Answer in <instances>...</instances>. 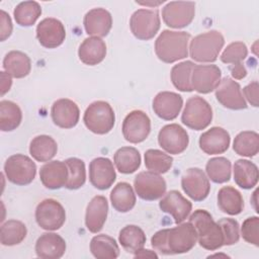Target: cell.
Instances as JSON below:
<instances>
[{
	"instance_id": "obj_1",
	"label": "cell",
	"mask_w": 259,
	"mask_h": 259,
	"mask_svg": "<svg viewBox=\"0 0 259 259\" xmlns=\"http://www.w3.org/2000/svg\"><path fill=\"white\" fill-rule=\"evenodd\" d=\"M190 33L186 31L163 30L155 41V53L158 59L171 64L188 56Z\"/></svg>"
},
{
	"instance_id": "obj_2",
	"label": "cell",
	"mask_w": 259,
	"mask_h": 259,
	"mask_svg": "<svg viewBox=\"0 0 259 259\" xmlns=\"http://www.w3.org/2000/svg\"><path fill=\"white\" fill-rule=\"evenodd\" d=\"M189 223L194 227L200 247L214 251L224 246V237L218 223L205 209H196L189 218Z\"/></svg>"
},
{
	"instance_id": "obj_3",
	"label": "cell",
	"mask_w": 259,
	"mask_h": 259,
	"mask_svg": "<svg viewBox=\"0 0 259 259\" xmlns=\"http://www.w3.org/2000/svg\"><path fill=\"white\" fill-rule=\"evenodd\" d=\"M224 45L225 38L220 31L203 32L194 36L190 41V57L199 63H212L217 61Z\"/></svg>"
},
{
	"instance_id": "obj_4",
	"label": "cell",
	"mask_w": 259,
	"mask_h": 259,
	"mask_svg": "<svg viewBox=\"0 0 259 259\" xmlns=\"http://www.w3.org/2000/svg\"><path fill=\"white\" fill-rule=\"evenodd\" d=\"M197 235L194 227L188 223H180L172 229H165L164 254H182L189 252L196 244Z\"/></svg>"
},
{
	"instance_id": "obj_5",
	"label": "cell",
	"mask_w": 259,
	"mask_h": 259,
	"mask_svg": "<svg viewBox=\"0 0 259 259\" xmlns=\"http://www.w3.org/2000/svg\"><path fill=\"white\" fill-rule=\"evenodd\" d=\"M83 121L86 127L96 135L109 133L115 122V114L111 105L102 100L92 102L85 110Z\"/></svg>"
},
{
	"instance_id": "obj_6",
	"label": "cell",
	"mask_w": 259,
	"mask_h": 259,
	"mask_svg": "<svg viewBox=\"0 0 259 259\" xmlns=\"http://www.w3.org/2000/svg\"><path fill=\"white\" fill-rule=\"evenodd\" d=\"M212 119V109L209 103L200 96L190 97L184 106L181 121L194 131L204 130Z\"/></svg>"
},
{
	"instance_id": "obj_7",
	"label": "cell",
	"mask_w": 259,
	"mask_h": 259,
	"mask_svg": "<svg viewBox=\"0 0 259 259\" xmlns=\"http://www.w3.org/2000/svg\"><path fill=\"white\" fill-rule=\"evenodd\" d=\"M4 173L11 183L27 185L31 183L35 177L36 165L28 156L15 154L6 160Z\"/></svg>"
},
{
	"instance_id": "obj_8",
	"label": "cell",
	"mask_w": 259,
	"mask_h": 259,
	"mask_svg": "<svg viewBox=\"0 0 259 259\" xmlns=\"http://www.w3.org/2000/svg\"><path fill=\"white\" fill-rule=\"evenodd\" d=\"M160 16L157 9H138L130 20L133 34L141 40L153 38L160 29Z\"/></svg>"
},
{
	"instance_id": "obj_9",
	"label": "cell",
	"mask_w": 259,
	"mask_h": 259,
	"mask_svg": "<svg viewBox=\"0 0 259 259\" xmlns=\"http://www.w3.org/2000/svg\"><path fill=\"white\" fill-rule=\"evenodd\" d=\"M35 220L41 229L56 231L65 224L66 211L58 200L47 198L37 204L35 209Z\"/></svg>"
},
{
	"instance_id": "obj_10",
	"label": "cell",
	"mask_w": 259,
	"mask_h": 259,
	"mask_svg": "<svg viewBox=\"0 0 259 259\" xmlns=\"http://www.w3.org/2000/svg\"><path fill=\"white\" fill-rule=\"evenodd\" d=\"M137 194L144 200H156L161 198L166 192V181L164 178L152 171L140 172L134 180Z\"/></svg>"
},
{
	"instance_id": "obj_11",
	"label": "cell",
	"mask_w": 259,
	"mask_h": 259,
	"mask_svg": "<svg viewBox=\"0 0 259 259\" xmlns=\"http://www.w3.org/2000/svg\"><path fill=\"white\" fill-rule=\"evenodd\" d=\"M195 14V3L192 1H172L162 10L165 24L172 28H183L189 25Z\"/></svg>"
},
{
	"instance_id": "obj_12",
	"label": "cell",
	"mask_w": 259,
	"mask_h": 259,
	"mask_svg": "<svg viewBox=\"0 0 259 259\" xmlns=\"http://www.w3.org/2000/svg\"><path fill=\"white\" fill-rule=\"evenodd\" d=\"M151 132V120L142 110L131 111L123 119L122 135L132 144L144 142Z\"/></svg>"
},
{
	"instance_id": "obj_13",
	"label": "cell",
	"mask_w": 259,
	"mask_h": 259,
	"mask_svg": "<svg viewBox=\"0 0 259 259\" xmlns=\"http://www.w3.org/2000/svg\"><path fill=\"white\" fill-rule=\"evenodd\" d=\"M183 191L194 201L204 200L210 191V183L205 173L199 168L187 169L181 177Z\"/></svg>"
},
{
	"instance_id": "obj_14",
	"label": "cell",
	"mask_w": 259,
	"mask_h": 259,
	"mask_svg": "<svg viewBox=\"0 0 259 259\" xmlns=\"http://www.w3.org/2000/svg\"><path fill=\"white\" fill-rule=\"evenodd\" d=\"M158 143L162 149L172 155L181 154L189 144L186 131L177 123H170L163 126L158 135Z\"/></svg>"
},
{
	"instance_id": "obj_15",
	"label": "cell",
	"mask_w": 259,
	"mask_h": 259,
	"mask_svg": "<svg viewBox=\"0 0 259 259\" xmlns=\"http://www.w3.org/2000/svg\"><path fill=\"white\" fill-rule=\"evenodd\" d=\"M222 78L221 69L215 65H194L191 73L192 90L207 94L215 90Z\"/></svg>"
},
{
	"instance_id": "obj_16",
	"label": "cell",
	"mask_w": 259,
	"mask_h": 259,
	"mask_svg": "<svg viewBox=\"0 0 259 259\" xmlns=\"http://www.w3.org/2000/svg\"><path fill=\"white\" fill-rule=\"evenodd\" d=\"M215 97L226 108L233 110L247 108V102L243 96L239 83L230 77H225L221 80L215 89Z\"/></svg>"
},
{
	"instance_id": "obj_17",
	"label": "cell",
	"mask_w": 259,
	"mask_h": 259,
	"mask_svg": "<svg viewBox=\"0 0 259 259\" xmlns=\"http://www.w3.org/2000/svg\"><path fill=\"white\" fill-rule=\"evenodd\" d=\"M36 37L42 47L55 49L64 42L66 29L59 19L48 17L37 24Z\"/></svg>"
},
{
	"instance_id": "obj_18",
	"label": "cell",
	"mask_w": 259,
	"mask_h": 259,
	"mask_svg": "<svg viewBox=\"0 0 259 259\" xmlns=\"http://www.w3.org/2000/svg\"><path fill=\"white\" fill-rule=\"evenodd\" d=\"M116 179V173L112 162L108 158L98 157L89 164V180L91 184L100 190L108 189Z\"/></svg>"
},
{
	"instance_id": "obj_19",
	"label": "cell",
	"mask_w": 259,
	"mask_h": 259,
	"mask_svg": "<svg viewBox=\"0 0 259 259\" xmlns=\"http://www.w3.org/2000/svg\"><path fill=\"white\" fill-rule=\"evenodd\" d=\"M51 116L57 126L62 128H72L79 121L80 110L73 100L61 98L53 103Z\"/></svg>"
},
{
	"instance_id": "obj_20",
	"label": "cell",
	"mask_w": 259,
	"mask_h": 259,
	"mask_svg": "<svg viewBox=\"0 0 259 259\" xmlns=\"http://www.w3.org/2000/svg\"><path fill=\"white\" fill-rule=\"evenodd\" d=\"M159 206L162 211L172 215L177 225L187 219L192 208L191 202L177 190H170L165 193Z\"/></svg>"
},
{
	"instance_id": "obj_21",
	"label": "cell",
	"mask_w": 259,
	"mask_h": 259,
	"mask_svg": "<svg viewBox=\"0 0 259 259\" xmlns=\"http://www.w3.org/2000/svg\"><path fill=\"white\" fill-rule=\"evenodd\" d=\"M182 105V96L171 91H162L153 100L154 112L164 120L175 119L180 113Z\"/></svg>"
},
{
	"instance_id": "obj_22",
	"label": "cell",
	"mask_w": 259,
	"mask_h": 259,
	"mask_svg": "<svg viewBox=\"0 0 259 259\" xmlns=\"http://www.w3.org/2000/svg\"><path fill=\"white\" fill-rule=\"evenodd\" d=\"M230 134L223 127L213 126L199 137V147L207 155L225 153L230 146Z\"/></svg>"
},
{
	"instance_id": "obj_23",
	"label": "cell",
	"mask_w": 259,
	"mask_h": 259,
	"mask_svg": "<svg viewBox=\"0 0 259 259\" xmlns=\"http://www.w3.org/2000/svg\"><path fill=\"white\" fill-rule=\"evenodd\" d=\"M84 27L89 35L106 36L112 26L111 14L104 8H93L84 16Z\"/></svg>"
},
{
	"instance_id": "obj_24",
	"label": "cell",
	"mask_w": 259,
	"mask_h": 259,
	"mask_svg": "<svg viewBox=\"0 0 259 259\" xmlns=\"http://www.w3.org/2000/svg\"><path fill=\"white\" fill-rule=\"evenodd\" d=\"M68 166L66 162L51 161L39 170V178L42 185L49 189H59L66 185L68 180Z\"/></svg>"
},
{
	"instance_id": "obj_25",
	"label": "cell",
	"mask_w": 259,
	"mask_h": 259,
	"mask_svg": "<svg viewBox=\"0 0 259 259\" xmlns=\"http://www.w3.org/2000/svg\"><path fill=\"white\" fill-rule=\"evenodd\" d=\"M108 212L107 199L102 195L94 196L87 205L85 225L89 232L98 233L102 230Z\"/></svg>"
},
{
	"instance_id": "obj_26",
	"label": "cell",
	"mask_w": 259,
	"mask_h": 259,
	"mask_svg": "<svg viewBox=\"0 0 259 259\" xmlns=\"http://www.w3.org/2000/svg\"><path fill=\"white\" fill-rule=\"evenodd\" d=\"M65 252L66 242L56 233H45L35 243V254L42 259H59Z\"/></svg>"
},
{
	"instance_id": "obj_27",
	"label": "cell",
	"mask_w": 259,
	"mask_h": 259,
	"mask_svg": "<svg viewBox=\"0 0 259 259\" xmlns=\"http://www.w3.org/2000/svg\"><path fill=\"white\" fill-rule=\"evenodd\" d=\"M78 56L80 61L85 65L95 66L104 60L106 56V45L100 37H87L80 45Z\"/></svg>"
},
{
	"instance_id": "obj_28",
	"label": "cell",
	"mask_w": 259,
	"mask_h": 259,
	"mask_svg": "<svg viewBox=\"0 0 259 259\" xmlns=\"http://www.w3.org/2000/svg\"><path fill=\"white\" fill-rule=\"evenodd\" d=\"M3 68L11 77L20 79L30 73L31 61L26 54L20 51H11L4 57Z\"/></svg>"
},
{
	"instance_id": "obj_29",
	"label": "cell",
	"mask_w": 259,
	"mask_h": 259,
	"mask_svg": "<svg viewBox=\"0 0 259 259\" xmlns=\"http://www.w3.org/2000/svg\"><path fill=\"white\" fill-rule=\"evenodd\" d=\"M259 178L258 167L251 161L239 159L234 164V180L243 189L256 186Z\"/></svg>"
},
{
	"instance_id": "obj_30",
	"label": "cell",
	"mask_w": 259,
	"mask_h": 259,
	"mask_svg": "<svg viewBox=\"0 0 259 259\" xmlns=\"http://www.w3.org/2000/svg\"><path fill=\"white\" fill-rule=\"evenodd\" d=\"M218 205L223 212L230 215H237L244 208L243 196L235 187L224 186L218 192Z\"/></svg>"
},
{
	"instance_id": "obj_31",
	"label": "cell",
	"mask_w": 259,
	"mask_h": 259,
	"mask_svg": "<svg viewBox=\"0 0 259 259\" xmlns=\"http://www.w3.org/2000/svg\"><path fill=\"white\" fill-rule=\"evenodd\" d=\"M136 194L133 187L126 182L117 183L110 192V201L113 208L119 212L132 210L136 204Z\"/></svg>"
},
{
	"instance_id": "obj_32",
	"label": "cell",
	"mask_w": 259,
	"mask_h": 259,
	"mask_svg": "<svg viewBox=\"0 0 259 259\" xmlns=\"http://www.w3.org/2000/svg\"><path fill=\"white\" fill-rule=\"evenodd\" d=\"M58 152L56 141L47 135H40L32 139L29 145V153L37 162H48L52 160Z\"/></svg>"
},
{
	"instance_id": "obj_33",
	"label": "cell",
	"mask_w": 259,
	"mask_h": 259,
	"mask_svg": "<svg viewBox=\"0 0 259 259\" xmlns=\"http://www.w3.org/2000/svg\"><path fill=\"white\" fill-rule=\"evenodd\" d=\"M113 162L120 173L132 174L141 166V155L134 147H122L115 152Z\"/></svg>"
},
{
	"instance_id": "obj_34",
	"label": "cell",
	"mask_w": 259,
	"mask_h": 259,
	"mask_svg": "<svg viewBox=\"0 0 259 259\" xmlns=\"http://www.w3.org/2000/svg\"><path fill=\"white\" fill-rule=\"evenodd\" d=\"M90 251L97 259H115L119 255L116 241L105 234L94 236L90 242Z\"/></svg>"
},
{
	"instance_id": "obj_35",
	"label": "cell",
	"mask_w": 259,
	"mask_h": 259,
	"mask_svg": "<svg viewBox=\"0 0 259 259\" xmlns=\"http://www.w3.org/2000/svg\"><path fill=\"white\" fill-rule=\"evenodd\" d=\"M118 242L127 253L135 254L144 247L146 243V235L140 227L136 225H127L120 230Z\"/></svg>"
},
{
	"instance_id": "obj_36",
	"label": "cell",
	"mask_w": 259,
	"mask_h": 259,
	"mask_svg": "<svg viewBox=\"0 0 259 259\" xmlns=\"http://www.w3.org/2000/svg\"><path fill=\"white\" fill-rule=\"evenodd\" d=\"M22 120L20 107L10 100L0 102V130L2 132H11L19 126Z\"/></svg>"
},
{
	"instance_id": "obj_37",
	"label": "cell",
	"mask_w": 259,
	"mask_h": 259,
	"mask_svg": "<svg viewBox=\"0 0 259 259\" xmlns=\"http://www.w3.org/2000/svg\"><path fill=\"white\" fill-rule=\"evenodd\" d=\"M236 154L243 157H254L259 152V135L253 131L239 133L233 143Z\"/></svg>"
},
{
	"instance_id": "obj_38",
	"label": "cell",
	"mask_w": 259,
	"mask_h": 259,
	"mask_svg": "<svg viewBox=\"0 0 259 259\" xmlns=\"http://www.w3.org/2000/svg\"><path fill=\"white\" fill-rule=\"evenodd\" d=\"M25 225L17 220H9L2 224L0 230L1 244L4 246H14L20 244L26 237Z\"/></svg>"
},
{
	"instance_id": "obj_39",
	"label": "cell",
	"mask_w": 259,
	"mask_h": 259,
	"mask_svg": "<svg viewBox=\"0 0 259 259\" xmlns=\"http://www.w3.org/2000/svg\"><path fill=\"white\" fill-rule=\"evenodd\" d=\"M191 61H184L171 69V81L176 89L182 92H191V73L194 67Z\"/></svg>"
},
{
	"instance_id": "obj_40",
	"label": "cell",
	"mask_w": 259,
	"mask_h": 259,
	"mask_svg": "<svg viewBox=\"0 0 259 259\" xmlns=\"http://www.w3.org/2000/svg\"><path fill=\"white\" fill-rule=\"evenodd\" d=\"M41 14V7L35 1L19 3L13 11L14 19L20 26H31Z\"/></svg>"
},
{
	"instance_id": "obj_41",
	"label": "cell",
	"mask_w": 259,
	"mask_h": 259,
	"mask_svg": "<svg viewBox=\"0 0 259 259\" xmlns=\"http://www.w3.org/2000/svg\"><path fill=\"white\" fill-rule=\"evenodd\" d=\"M205 171L214 183H225L231 178V162L225 157H215L207 161Z\"/></svg>"
},
{
	"instance_id": "obj_42",
	"label": "cell",
	"mask_w": 259,
	"mask_h": 259,
	"mask_svg": "<svg viewBox=\"0 0 259 259\" xmlns=\"http://www.w3.org/2000/svg\"><path fill=\"white\" fill-rule=\"evenodd\" d=\"M172 163L173 158L160 150L150 149L145 152V165L149 171L158 174L166 173L172 167Z\"/></svg>"
},
{
	"instance_id": "obj_43",
	"label": "cell",
	"mask_w": 259,
	"mask_h": 259,
	"mask_svg": "<svg viewBox=\"0 0 259 259\" xmlns=\"http://www.w3.org/2000/svg\"><path fill=\"white\" fill-rule=\"evenodd\" d=\"M68 166V180L65 185L68 189L75 190L82 187L86 181V169L84 162L79 158H69L66 161Z\"/></svg>"
},
{
	"instance_id": "obj_44",
	"label": "cell",
	"mask_w": 259,
	"mask_h": 259,
	"mask_svg": "<svg viewBox=\"0 0 259 259\" xmlns=\"http://www.w3.org/2000/svg\"><path fill=\"white\" fill-rule=\"evenodd\" d=\"M248 56L247 46L243 41H234L227 46L221 55V61L225 64L242 63Z\"/></svg>"
},
{
	"instance_id": "obj_45",
	"label": "cell",
	"mask_w": 259,
	"mask_h": 259,
	"mask_svg": "<svg viewBox=\"0 0 259 259\" xmlns=\"http://www.w3.org/2000/svg\"><path fill=\"white\" fill-rule=\"evenodd\" d=\"M220 226L223 237H224V245L230 246L236 244L240 239V228L239 223L231 218H224L218 222Z\"/></svg>"
},
{
	"instance_id": "obj_46",
	"label": "cell",
	"mask_w": 259,
	"mask_h": 259,
	"mask_svg": "<svg viewBox=\"0 0 259 259\" xmlns=\"http://www.w3.org/2000/svg\"><path fill=\"white\" fill-rule=\"evenodd\" d=\"M243 239L254 246H259V218L250 217L243 222L241 228Z\"/></svg>"
},
{
	"instance_id": "obj_47",
	"label": "cell",
	"mask_w": 259,
	"mask_h": 259,
	"mask_svg": "<svg viewBox=\"0 0 259 259\" xmlns=\"http://www.w3.org/2000/svg\"><path fill=\"white\" fill-rule=\"evenodd\" d=\"M258 90H259V85H258L257 81H253L243 88V92H244L246 99L248 100V102L251 105H253L255 107H258V105H259Z\"/></svg>"
},
{
	"instance_id": "obj_48",
	"label": "cell",
	"mask_w": 259,
	"mask_h": 259,
	"mask_svg": "<svg viewBox=\"0 0 259 259\" xmlns=\"http://www.w3.org/2000/svg\"><path fill=\"white\" fill-rule=\"evenodd\" d=\"M1 40L4 41L8 38L12 32V21L9 16L4 10H1Z\"/></svg>"
},
{
	"instance_id": "obj_49",
	"label": "cell",
	"mask_w": 259,
	"mask_h": 259,
	"mask_svg": "<svg viewBox=\"0 0 259 259\" xmlns=\"http://www.w3.org/2000/svg\"><path fill=\"white\" fill-rule=\"evenodd\" d=\"M230 72H231L232 77L237 79V80H241V79L245 78L246 75H247V70H246L245 66L242 63L231 65L230 66Z\"/></svg>"
},
{
	"instance_id": "obj_50",
	"label": "cell",
	"mask_w": 259,
	"mask_h": 259,
	"mask_svg": "<svg viewBox=\"0 0 259 259\" xmlns=\"http://www.w3.org/2000/svg\"><path fill=\"white\" fill-rule=\"evenodd\" d=\"M11 84V76L6 72H1V95H4L10 90Z\"/></svg>"
},
{
	"instance_id": "obj_51",
	"label": "cell",
	"mask_w": 259,
	"mask_h": 259,
	"mask_svg": "<svg viewBox=\"0 0 259 259\" xmlns=\"http://www.w3.org/2000/svg\"><path fill=\"white\" fill-rule=\"evenodd\" d=\"M134 257L135 258H145V257H148V258H158V255L156 254V252L152 251V250H149V249H140L139 251H137L135 254H134Z\"/></svg>"
},
{
	"instance_id": "obj_52",
	"label": "cell",
	"mask_w": 259,
	"mask_h": 259,
	"mask_svg": "<svg viewBox=\"0 0 259 259\" xmlns=\"http://www.w3.org/2000/svg\"><path fill=\"white\" fill-rule=\"evenodd\" d=\"M215 256H224V257H229L227 255H224V254H214V255H211V256H208V257H215Z\"/></svg>"
}]
</instances>
